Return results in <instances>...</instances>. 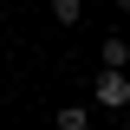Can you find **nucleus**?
I'll use <instances>...</instances> for the list:
<instances>
[{
  "label": "nucleus",
  "mask_w": 130,
  "mask_h": 130,
  "mask_svg": "<svg viewBox=\"0 0 130 130\" xmlns=\"http://www.w3.org/2000/svg\"><path fill=\"white\" fill-rule=\"evenodd\" d=\"M91 98L104 104V111H124V104H130V72H124V65H98Z\"/></svg>",
  "instance_id": "obj_1"
},
{
  "label": "nucleus",
  "mask_w": 130,
  "mask_h": 130,
  "mask_svg": "<svg viewBox=\"0 0 130 130\" xmlns=\"http://www.w3.org/2000/svg\"><path fill=\"white\" fill-rule=\"evenodd\" d=\"M98 59H104V65H130V39H124V32H111V39L98 46Z\"/></svg>",
  "instance_id": "obj_2"
},
{
  "label": "nucleus",
  "mask_w": 130,
  "mask_h": 130,
  "mask_svg": "<svg viewBox=\"0 0 130 130\" xmlns=\"http://www.w3.org/2000/svg\"><path fill=\"white\" fill-rule=\"evenodd\" d=\"M52 124L59 130H91V111L85 104H65V111H52Z\"/></svg>",
  "instance_id": "obj_3"
},
{
  "label": "nucleus",
  "mask_w": 130,
  "mask_h": 130,
  "mask_svg": "<svg viewBox=\"0 0 130 130\" xmlns=\"http://www.w3.org/2000/svg\"><path fill=\"white\" fill-rule=\"evenodd\" d=\"M52 20H59V26H78L85 20V0H52Z\"/></svg>",
  "instance_id": "obj_4"
},
{
  "label": "nucleus",
  "mask_w": 130,
  "mask_h": 130,
  "mask_svg": "<svg viewBox=\"0 0 130 130\" xmlns=\"http://www.w3.org/2000/svg\"><path fill=\"white\" fill-rule=\"evenodd\" d=\"M117 7H124V13H130V0H117Z\"/></svg>",
  "instance_id": "obj_5"
}]
</instances>
